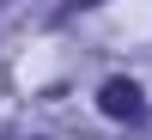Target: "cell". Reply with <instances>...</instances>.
I'll use <instances>...</instances> for the list:
<instances>
[{"mask_svg": "<svg viewBox=\"0 0 152 140\" xmlns=\"http://www.w3.org/2000/svg\"><path fill=\"white\" fill-rule=\"evenodd\" d=\"M97 110L116 116V122H134V116L146 110V97H140V85H134V79H104V85H97Z\"/></svg>", "mask_w": 152, "mask_h": 140, "instance_id": "6da1fadb", "label": "cell"}, {"mask_svg": "<svg viewBox=\"0 0 152 140\" xmlns=\"http://www.w3.org/2000/svg\"><path fill=\"white\" fill-rule=\"evenodd\" d=\"M85 6H97V0H67V6H61V18H67V12H85Z\"/></svg>", "mask_w": 152, "mask_h": 140, "instance_id": "7a4b0ae2", "label": "cell"}]
</instances>
